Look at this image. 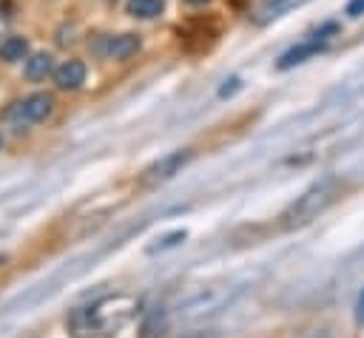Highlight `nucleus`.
Instances as JSON below:
<instances>
[{"instance_id":"nucleus-5","label":"nucleus","mask_w":364,"mask_h":338,"mask_svg":"<svg viewBox=\"0 0 364 338\" xmlns=\"http://www.w3.org/2000/svg\"><path fill=\"white\" fill-rule=\"evenodd\" d=\"M318 51H324V43H321V40L299 43V45H293L290 51H284V54L279 57V68L284 71V68H290V65H296V62H304L307 57H313V54H318Z\"/></svg>"},{"instance_id":"nucleus-10","label":"nucleus","mask_w":364,"mask_h":338,"mask_svg":"<svg viewBox=\"0 0 364 338\" xmlns=\"http://www.w3.org/2000/svg\"><path fill=\"white\" fill-rule=\"evenodd\" d=\"M162 9H165L162 0H128V14L139 20H154L162 14Z\"/></svg>"},{"instance_id":"nucleus-12","label":"nucleus","mask_w":364,"mask_h":338,"mask_svg":"<svg viewBox=\"0 0 364 338\" xmlns=\"http://www.w3.org/2000/svg\"><path fill=\"white\" fill-rule=\"evenodd\" d=\"M355 310H358V312H355V315H358V321H364V293L358 295V307H355Z\"/></svg>"},{"instance_id":"nucleus-3","label":"nucleus","mask_w":364,"mask_h":338,"mask_svg":"<svg viewBox=\"0 0 364 338\" xmlns=\"http://www.w3.org/2000/svg\"><path fill=\"white\" fill-rule=\"evenodd\" d=\"M191 159V151H173L168 156H162L159 162H154L148 170H145V179L148 182H162V179H171L173 173H179Z\"/></svg>"},{"instance_id":"nucleus-8","label":"nucleus","mask_w":364,"mask_h":338,"mask_svg":"<svg viewBox=\"0 0 364 338\" xmlns=\"http://www.w3.org/2000/svg\"><path fill=\"white\" fill-rule=\"evenodd\" d=\"M51 68H54V62H51V54H46V51H40V54H31V57L26 60V80H31V82H37V80H46V77L51 74Z\"/></svg>"},{"instance_id":"nucleus-6","label":"nucleus","mask_w":364,"mask_h":338,"mask_svg":"<svg viewBox=\"0 0 364 338\" xmlns=\"http://www.w3.org/2000/svg\"><path fill=\"white\" fill-rule=\"evenodd\" d=\"M136 51H139V37L136 34H117V37L108 40V48H105V54L111 60H128Z\"/></svg>"},{"instance_id":"nucleus-9","label":"nucleus","mask_w":364,"mask_h":338,"mask_svg":"<svg viewBox=\"0 0 364 338\" xmlns=\"http://www.w3.org/2000/svg\"><path fill=\"white\" fill-rule=\"evenodd\" d=\"M26 54H28L26 37H6V40L0 43V60H6V62L26 60Z\"/></svg>"},{"instance_id":"nucleus-7","label":"nucleus","mask_w":364,"mask_h":338,"mask_svg":"<svg viewBox=\"0 0 364 338\" xmlns=\"http://www.w3.org/2000/svg\"><path fill=\"white\" fill-rule=\"evenodd\" d=\"M301 3H304V0H264V3L259 6V11H256V23H267V20H276V17L287 14L290 9L301 6Z\"/></svg>"},{"instance_id":"nucleus-11","label":"nucleus","mask_w":364,"mask_h":338,"mask_svg":"<svg viewBox=\"0 0 364 338\" xmlns=\"http://www.w3.org/2000/svg\"><path fill=\"white\" fill-rule=\"evenodd\" d=\"M347 14L350 17H361L364 14V0H350L347 3Z\"/></svg>"},{"instance_id":"nucleus-13","label":"nucleus","mask_w":364,"mask_h":338,"mask_svg":"<svg viewBox=\"0 0 364 338\" xmlns=\"http://www.w3.org/2000/svg\"><path fill=\"white\" fill-rule=\"evenodd\" d=\"M191 3H208V0H191Z\"/></svg>"},{"instance_id":"nucleus-1","label":"nucleus","mask_w":364,"mask_h":338,"mask_svg":"<svg viewBox=\"0 0 364 338\" xmlns=\"http://www.w3.org/2000/svg\"><path fill=\"white\" fill-rule=\"evenodd\" d=\"M333 182H318V185H313L310 190H304L287 210H284V224L287 227H296V224H307L310 219H316L330 202H333Z\"/></svg>"},{"instance_id":"nucleus-4","label":"nucleus","mask_w":364,"mask_h":338,"mask_svg":"<svg viewBox=\"0 0 364 338\" xmlns=\"http://www.w3.org/2000/svg\"><path fill=\"white\" fill-rule=\"evenodd\" d=\"M54 82L63 91H74L85 82V65L80 60H65L60 68H54Z\"/></svg>"},{"instance_id":"nucleus-2","label":"nucleus","mask_w":364,"mask_h":338,"mask_svg":"<svg viewBox=\"0 0 364 338\" xmlns=\"http://www.w3.org/2000/svg\"><path fill=\"white\" fill-rule=\"evenodd\" d=\"M51 94H31L26 97L23 102H14L9 111H6V119H14L17 125H31V122H43L48 114H51Z\"/></svg>"}]
</instances>
